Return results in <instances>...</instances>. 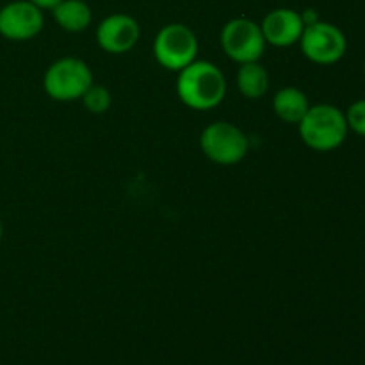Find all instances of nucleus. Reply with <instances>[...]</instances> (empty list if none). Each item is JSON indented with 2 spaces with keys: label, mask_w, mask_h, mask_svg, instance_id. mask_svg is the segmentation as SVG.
<instances>
[{
  "label": "nucleus",
  "mask_w": 365,
  "mask_h": 365,
  "mask_svg": "<svg viewBox=\"0 0 365 365\" xmlns=\"http://www.w3.org/2000/svg\"><path fill=\"white\" fill-rule=\"evenodd\" d=\"M177 95L185 107L209 110L220 106L227 95V81L216 64L209 61H192L178 71Z\"/></svg>",
  "instance_id": "1"
},
{
  "label": "nucleus",
  "mask_w": 365,
  "mask_h": 365,
  "mask_svg": "<svg viewBox=\"0 0 365 365\" xmlns=\"http://www.w3.org/2000/svg\"><path fill=\"white\" fill-rule=\"evenodd\" d=\"M298 128L302 141L316 152H331L339 148L349 132L346 114L331 103L310 106Z\"/></svg>",
  "instance_id": "2"
},
{
  "label": "nucleus",
  "mask_w": 365,
  "mask_h": 365,
  "mask_svg": "<svg viewBox=\"0 0 365 365\" xmlns=\"http://www.w3.org/2000/svg\"><path fill=\"white\" fill-rule=\"evenodd\" d=\"M93 84L91 68L77 57H63L50 64L43 77V88L52 100L75 102Z\"/></svg>",
  "instance_id": "3"
},
{
  "label": "nucleus",
  "mask_w": 365,
  "mask_h": 365,
  "mask_svg": "<svg viewBox=\"0 0 365 365\" xmlns=\"http://www.w3.org/2000/svg\"><path fill=\"white\" fill-rule=\"evenodd\" d=\"M203 155L221 166L241 163L250 148L245 132L230 121H214L203 128L200 135Z\"/></svg>",
  "instance_id": "4"
},
{
  "label": "nucleus",
  "mask_w": 365,
  "mask_h": 365,
  "mask_svg": "<svg viewBox=\"0 0 365 365\" xmlns=\"http://www.w3.org/2000/svg\"><path fill=\"white\" fill-rule=\"evenodd\" d=\"M153 56L160 66L178 73L196 61L198 38L187 25H164L153 39Z\"/></svg>",
  "instance_id": "5"
},
{
  "label": "nucleus",
  "mask_w": 365,
  "mask_h": 365,
  "mask_svg": "<svg viewBox=\"0 0 365 365\" xmlns=\"http://www.w3.org/2000/svg\"><path fill=\"white\" fill-rule=\"evenodd\" d=\"M220 41L225 53L239 64L259 61L267 45L260 24L250 18H234L228 21L221 31Z\"/></svg>",
  "instance_id": "6"
},
{
  "label": "nucleus",
  "mask_w": 365,
  "mask_h": 365,
  "mask_svg": "<svg viewBox=\"0 0 365 365\" xmlns=\"http://www.w3.org/2000/svg\"><path fill=\"white\" fill-rule=\"evenodd\" d=\"M299 46L303 56L312 63L335 64L346 56L348 39L337 25L319 20L303 29Z\"/></svg>",
  "instance_id": "7"
},
{
  "label": "nucleus",
  "mask_w": 365,
  "mask_h": 365,
  "mask_svg": "<svg viewBox=\"0 0 365 365\" xmlns=\"http://www.w3.org/2000/svg\"><path fill=\"white\" fill-rule=\"evenodd\" d=\"M45 25L43 9L31 0H14L0 9V36L11 41H29Z\"/></svg>",
  "instance_id": "8"
},
{
  "label": "nucleus",
  "mask_w": 365,
  "mask_h": 365,
  "mask_svg": "<svg viewBox=\"0 0 365 365\" xmlns=\"http://www.w3.org/2000/svg\"><path fill=\"white\" fill-rule=\"evenodd\" d=\"M141 36V29L135 18L128 14H109L100 21L96 29V41L100 48L109 53H125L135 46Z\"/></svg>",
  "instance_id": "9"
},
{
  "label": "nucleus",
  "mask_w": 365,
  "mask_h": 365,
  "mask_svg": "<svg viewBox=\"0 0 365 365\" xmlns=\"http://www.w3.org/2000/svg\"><path fill=\"white\" fill-rule=\"evenodd\" d=\"M260 29H262L267 45L285 48V46L299 43L305 25H303L302 14L298 11L289 9V7H278L264 16Z\"/></svg>",
  "instance_id": "10"
},
{
  "label": "nucleus",
  "mask_w": 365,
  "mask_h": 365,
  "mask_svg": "<svg viewBox=\"0 0 365 365\" xmlns=\"http://www.w3.org/2000/svg\"><path fill=\"white\" fill-rule=\"evenodd\" d=\"M309 109L310 103L305 93L298 88H292V86L280 89L273 98L274 114L285 123L298 125L305 118Z\"/></svg>",
  "instance_id": "11"
},
{
  "label": "nucleus",
  "mask_w": 365,
  "mask_h": 365,
  "mask_svg": "<svg viewBox=\"0 0 365 365\" xmlns=\"http://www.w3.org/2000/svg\"><path fill=\"white\" fill-rule=\"evenodd\" d=\"M53 20L63 31L82 32L91 25V7L84 0H61L52 9Z\"/></svg>",
  "instance_id": "12"
},
{
  "label": "nucleus",
  "mask_w": 365,
  "mask_h": 365,
  "mask_svg": "<svg viewBox=\"0 0 365 365\" xmlns=\"http://www.w3.org/2000/svg\"><path fill=\"white\" fill-rule=\"evenodd\" d=\"M237 88L242 96L250 100H260L266 96L269 89V75L267 70L255 61V63L241 64L237 71Z\"/></svg>",
  "instance_id": "13"
},
{
  "label": "nucleus",
  "mask_w": 365,
  "mask_h": 365,
  "mask_svg": "<svg viewBox=\"0 0 365 365\" xmlns=\"http://www.w3.org/2000/svg\"><path fill=\"white\" fill-rule=\"evenodd\" d=\"M82 102H84V107L91 114H103L106 110H109L110 103H113V98H110V91L106 88V86H100L93 82L86 93L82 95Z\"/></svg>",
  "instance_id": "14"
},
{
  "label": "nucleus",
  "mask_w": 365,
  "mask_h": 365,
  "mask_svg": "<svg viewBox=\"0 0 365 365\" xmlns=\"http://www.w3.org/2000/svg\"><path fill=\"white\" fill-rule=\"evenodd\" d=\"M344 114L349 130L365 138V98L353 102Z\"/></svg>",
  "instance_id": "15"
},
{
  "label": "nucleus",
  "mask_w": 365,
  "mask_h": 365,
  "mask_svg": "<svg viewBox=\"0 0 365 365\" xmlns=\"http://www.w3.org/2000/svg\"><path fill=\"white\" fill-rule=\"evenodd\" d=\"M302 14V20H303V25H312L316 24V21H319V14H317L316 9H305Z\"/></svg>",
  "instance_id": "16"
},
{
  "label": "nucleus",
  "mask_w": 365,
  "mask_h": 365,
  "mask_svg": "<svg viewBox=\"0 0 365 365\" xmlns=\"http://www.w3.org/2000/svg\"><path fill=\"white\" fill-rule=\"evenodd\" d=\"M31 2L36 4L39 9H53L61 0H31Z\"/></svg>",
  "instance_id": "17"
},
{
  "label": "nucleus",
  "mask_w": 365,
  "mask_h": 365,
  "mask_svg": "<svg viewBox=\"0 0 365 365\" xmlns=\"http://www.w3.org/2000/svg\"><path fill=\"white\" fill-rule=\"evenodd\" d=\"M2 235H4V227H2V221H0V241H2Z\"/></svg>",
  "instance_id": "18"
},
{
  "label": "nucleus",
  "mask_w": 365,
  "mask_h": 365,
  "mask_svg": "<svg viewBox=\"0 0 365 365\" xmlns=\"http://www.w3.org/2000/svg\"><path fill=\"white\" fill-rule=\"evenodd\" d=\"M364 73H365V63H364Z\"/></svg>",
  "instance_id": "19"
}]
</instances>
